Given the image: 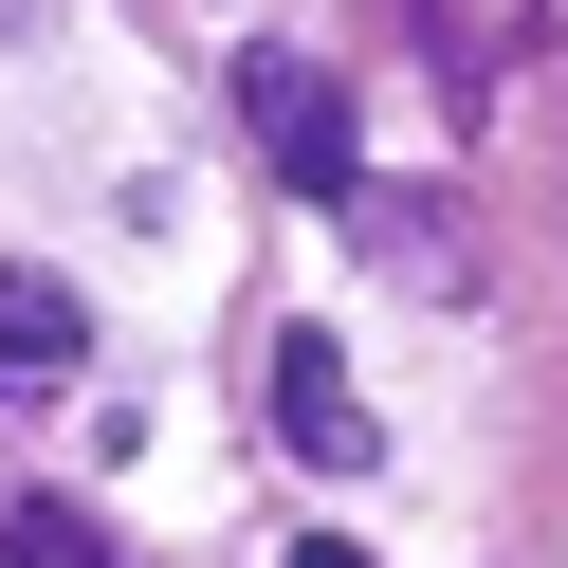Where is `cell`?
Instances as JSON below:
<instances>
[{
    "label": "cell",
    "mask_w": 568,
    "mask_h": 568,
    "mask_svg": "<svg viewBox=\"0 0 568 568\" xmlns=\"http://www.w3.org/2000/svg\"><path fill=\"white\" fill-rule=\"evenodd\" d=\"M294 568H367V550H348V531H294Z\"/></svg>",
    "instance_id": "8992f818"
},
{
    "label": "cell",
    "mask_w": 568,
    "mask_h": 568,
    "mask_svg": "<svg viewBox=\"0 0 568 568\" xmlns=\"http://www.w3.org/2000/svg\"><path fill=\"white\" fill-rule=\"evenodd\" d=\"M74 367H92V312L55 275H0V404H55Z\"/></svg>",
    "instance_id": "3957f363"
},
{
    "label": "cell",
    "mask_w": 568,
    "mask_h": 568,
    "mask_svg": "<svg viewBox=\"0 0 568 568\" xmlns=\"http://www.w3.org/2000/svg\"><path fill=\"white\" fill-rule=\"evenodd\" d=\"M0 568H129V550L74 514V495H19V514H0Z\"/></svg>",
    "instance_id": "5b68a950"
},
{
    "label": "cell",
    "mask_w": 568,
    "mask_h": 568,
    "mask_svg": "<svg viewBox=\"0 0 568 568\" xmlns=\"http://www.w3.org/2000/svg\"><path fill=\"white\" fill-rule=\"evenodd\" d=\"M275 440H294L312 477H367V458H385L367 440V385L331 367V331H275Z\"/></svg>",
    "instance_id": "7a4b0ae2"
},
{
    "label": "cell",
    "mask_w": 568,
    "mask_h": 568,
    "mask_svg": "<svg viewBox=\"0 0 568 568\" xmlns=\"http://www.w3.org/2000/svg\"><path fill=\"white\" fill-rule=\"evenodd\" d=\"M348 239H367V257L404 275V294H458V275H477V239H458L422 184H348Z\"/></svg>",
    "instance_id": "277c9868"
},
{
    "label": "cell",
    "mask_w": 568,
    "mask_h": 568,
    "mask_svg": "<svg viewBox=\"0 0 568 568\" xmlns=\"http://www.w3.org/2000/svg\"><path fill=\"white\" fill-rule=\"evenodd\" d=\"M239 129H257V165L294 202H348L367 165H348V74H312V55H239Z\"/></svg>",
    "instance_id": "6da1fadb"
}]
</instances>
